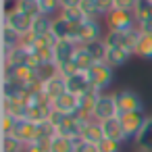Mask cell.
<instances>
[{"label":"cell","mask_w":152,"mask_h":152,"mask_svg":"<svg viewBox=\"0 0 152 152\" xmlns=\"http://www.w3.org/2000/svg\"><path fill=\"white\" fill-rule=\"evenodd\" d=\"M98 40H104V31L98 19H86L83 23L73 25V42H77L79 46H88Z\"/></svg>","instance_id":"obj_1"},{"label":"cell","mask_w":152,"mask_h":152,"mask_svg":"<svg viewBox=\"0 0 152 152\" xmlns=\"http://www.w3.org/2000/svg\"><path fill=\"white\" fill-rule=\"evenodd\" d=\"M2 77H11V79L19 81L21 86H25V90L36 86V83H42L40 77H38V71L27 67V65H17V67L2 65Z\"/></svg>","instance_id":"obj_2"},{"label":"cell","mask_w":152,"mask_h":152,"mask_svg":"<svg viewBox=\"0 0 152 152\" xmlns=\"http://www.w3.org/2000/svg\"><path fill=\"white\" fill-rule=\"evenodd\" d=\"M92 88H96L98 92H104L110 83H113V77H115V69L108 65V63H94V67L90 71H86Z\"/></svg>","instance_id":"obj_3"},{"label":"cell","mask_w":152,"mask_h":152,"mask_svg":"<svg viewBox=\"0 0 152 152\" xmlns=\"http://www.w3.org/2000/svg\"><path fill=\"white\" fill-rule=\"evenodd\" d=\"M104 23H106V29H113V31H129L137 27L135 15L131 11H119V9L108 13L104 17Z\"/></svg>","instance_id":"obj_4"},{"label":"cell","mask_w":152,"mask_h":152,"mask_svg":"<svg viewBox=\"0 0 152 152\" xmlns=\"http://www.w3.org/2000/svg\"><path fill=\"white\" fill-rule=\"evenodd\" d=\"M2 23H7L9 27H13L19 36H25L34 29V17H27L23 15L21 11H17L13 4L4 11V17H2Z\"/></svg>","instance_id":"obj_5"},{"label":"cell","mask_w":152,"mask_h":152,"mask_svg":"<svg viewBox=\"0 0 152 152\" xmlns=\"http://www.w3.org/2000/svg\"><path fill=\"white\" fill-rule=\"evenodd\" d=\"M119 115L123 113H144V100L135 90H119L115 94Z\"/></svg>","instance_id":"obj_6"},{"label":"cell","mask_w":152,"mask_h":152,"mask_svg":"<svg viewBox=\"0 0 152 152\" xmlns=\"http://www.w3.org/2000/svg\"><path fill=\"white\" fill-rule=\"evenodd\" d=\"M88 121L90 119L81 117L79 113L77 115H67L61 121V125L56 127V131H58V135H65V137H71V140H81V133H83Z\"/></svg>","instance_id":"obj_7"},{"label":"cell","mask_w":152,"mask_h":152,"mask_svg":"<svg viewBox=\"0 0 152 152\" xmlns=\"http://www.w3.org/2000/svg\"><path fill=\"white\" fill-rule=\"evenodd\" d=\"M113 117H119V108H117L115 94H100V98L96 100V106H94L92 119H96V121L102 123V121L113 119Z\"/></svg>","instance_id":"obj_8"},{"label":"cell","mask_w":152,"mask_h":152,"mask_svg":"<svg viewBox=\"0 0 152 152\" xmlns=\"http://www.w3.org/2000/svg\"><path fill=\"white\" fill-rule=\"evenodd\" d=\"M119 121L123 125V131H125L127 140L135 142L137 133L142 131V127L146 123V115L144 113H123V115H119Z\"/></svg>","instance_id":"obj_9"},{"label":"cell","mask_w":152,"mask_h":152,"mask_svg":"<svg viewBox=\"0 0 152 152\" xmlns=\"http://www.w3.org/2000/svg\"><path fill=\"white\" fill-rule=\"evenodd\" d=\"M13 135L27 148L29 144H34V142L40 137V127H38V123H34V121H29V119H19V123H17Z\"/></svg>","instance_id":"obj_10"},{"label":"cell","mask_w":152,"mask_h":152,"mask_svg":"<svg viewBox=\"0 0 152 152\" xmlns=\"http://www.w3.org/2000/svg\"><path fill=\"white\" fill-rule=\"evenodd\" d=\"M79 44L73 42V40H58L56 46H54V65H65V63H71L75 52H77Z\"/></svg>","instance_id":"obj_11"},{"label":"cell","mask_w":152,"mask_h":152,"mask_svg":"<svg viewBox=\"0 0 152 152\" xmlns=\"http://www.w3.org/2000/svg\"><path fill=\"white\" fill-rule=\"evenodd\" d=\"M42 92H44V96H46L50 102H54L58 96H63V94L67 92V81H65V77H61V75L56 73V75H52L50 79L42 81Z\"/></svg>","instance_id":"obj_12"},{"label":"cell","mask_w":152,"mask_h":152,"mask_svg":"<svg viewBox=\"0 0 152 152\" xmlns=\"http://www.w3.org/2000/svg\"><path fill=\"white\" fill-rule=\"evenodd\" d=\"M52 108L56 113H63V115H77L79 113V96H73V94L65 92L63 96H58L52 102Z\"/></svg>","instance_id":"obj_13"},{"label":"cell","mask_w":152,"mask_h":152,"mask_svg":"<svg viewBox=\"0 0 152 152\" xmlns=\"http://www.w3.org/2000/svg\"><path fill=\"white\" fill-rule=\"evenodd\" d=\"M67 81V92L69 94H73V96H83L90 88H92V83H90V79H88V75L86 73H75V75H71V77H67L65 79Z\"/></svg>","instance_id":"obj_14"},{"label":"cell","mask_w":152,"mask_h":152,"mask_svg":"<svg viewBox=\"0 0 152 152\" xmlns=\"http://www.w3.org/2000/svg\"><path fill=\"white\" fill-rule=\"evenodd\" d=\"M100 125H102L104 137H108V140H115V142H119V144H123V142L127 140V135H125V131H123V125H121L119 117L106 119V121H102Z\"/></svg>","instance_id":"obj_15"},{"label":"cell","mask_w":152,"mask_h":152,"mask_svg":"<svg viewBox=\"0 0 152 152\" xmlns=\"http://www.w3.org/2000/svg\"><path fill=\"white\" fill-rule=\"evenodd\" d=\"M100 94H104V92H98L96 88H90L83 96H79V115L81 117L92 119V113H94V106H96V100L100 98Z\"/></svg>","instance_id":"obj_16"},{"label":"cell","mask_w":152,"mask_h":152,"mask_svg":"<svg viewBox=\"0 0 152 152\" xmlns=\"http://www.w3.org/2000/svg\"><path fill=\"white\" fill-rule=\"evenodd\" d=\"M52 36L56 40H73V23H69L65 17L56 15L52 19Z\"/></svg>","instance_id":"obj_17"},{"label":"cell","mask_w":152,"mask_h":152,"mask_svg":"<svg viewBox=\"0 0 152 152\" xmlns=\"http://www.w3.org/2000/svg\"><path fill=\"white\" fill-rule=\"evenodd\" d=\"M81 140L83 142H90V144H100L102 140H104V131H102V125H100V121H96V119H90L88 121V125H86V129H83V133H81Z\"/></svg>","instance_id":"obj_18"},{"label":"cell","mask_w":152,"mask_h":152,"mask_svg":"<svg viewBox=\"0 0 152 152\" xmlns=\"http://www.w3.org/2000/svg\"><path fill=\"white\" fill-rule=\"evenodd\" d=\"M25 86H21L19 81L11 79V77H2V98H13V100H19V98H25Z\"/></svg>","instance_id":"obj_19"},{"label":"cell","mask_w":152,"mask_h":152,"mask_svg":"<svg viewBox=\"0 0 152 152\" xmlns=\"http://www.w3.org/2000/svg\"><path fill=\"white\" fill-rule=\"evenodd\" d=\"M131 56H133V52H129V50L123 48V46H119V48H108L106 63L115 69V67H123V65H127Z\"/></svg>","instance_id":"obj_20"},{"label":"cell","mask_w":152,"mask_h":152,"mask_svg":"<svg viewBox=\"0 0 152 152\" xmlns=\"http://www.w3.org/2000/svg\"><path fill=\"white\" fill-rule=\"evenodd\" d=\"M135 146H137L140 150L152 152V115L146 117V123H144L142 131H140L137 137H135Z\"/></svg>","instance_id":"obj_21"},{"label":"cell","mask_w":152,"mask_h":152,"mask_svg":"<svg viewBox=\"0 0 152 152\" xmlns=\"http://www.w3.org/2000/svg\"><path fill=\"white\" fill-rule=\"evenodd\" d=\"M19 42H21V36L13 27H9L7 23H2V54H9L13 48L19 46Z\"/></svg>","instance_id":"obj_22"},{"label":"cell","mask_w":152,"mask_h":152,"mask_svg":"<svg viewBox=\"0 0 152 152\" xmlns=\"http://www.w3.org/2000/svg\"><path fill=\"white\" fill-rule=\"evenodd\" d=\"M133 56H137L142 61H152V36L150 34H140Z\"/></svg>","instance_id":"obj_23"},{"label":"cell","mask_w":152,"mask_h":152,"mask_svg":"<svg viewBox=\"0 0 152 152\" xmlns=\"http://www.w3.org/2000/svg\"><path fill=\"white\" fill-rule=\"evenodd\" d=\"M73 63H75V67L81 71V73H86V71H90L92 67H94V56L88 52V48L86 46H79L77 48V52H75V56H73Z\"/></svg>","instance_id":"obj_24"},{"label":"cell","mask_w":152,"mask_h":152,"mask_svg":"<svg viewBox=\"0 0 152 152\" xmlns=\"http://www.w3.org/2000/svg\"><path fill=\"white\" fill-rule=\"evenodd\" d=\"M75 148H77V140H71L58 133L50 142V152H75Z\"/></svg>","instance_id":"obj_25"},{"label":"cell","mask_w":152,"mask_h":152,"mask_svg":"<svg viewBox=\"0 0 152 152\" xmlns=\"http://www.w3.org/2000/svg\"><path fill=\"white\" fill-rule=\"evenodd\" d=\"M133 15H135L137 25L146 23V21H152V0H137V4L133 9Z\"/></svg>","instance_id":"obj_26"},{"label":"cell","mask_w":152,"mask_h":152,"mask_svg":"<svg viewBox=\"0 0 152 152\" xmlns=\"http://www.w3.org/2000/svg\"><path fill=\"white\" fill-rule=\"evenodd\" d=\"M13 7H15L17 11H21L23 15L34 17V19H36L38 15H42V11H40V2H38V0H15Z\"/></svg>","instance_id":"obj_27"},{"label":"cell","mask_w":152,"mask_h":152,"mask_svg":"<svg viewBox=\"0 0 152 152\" xmlns=\"http://www.w3.org/2000/svg\"><path fill=\"white\" fill-rule=\"evenodd\" d=\"M52 19L54 17H48V15H38L34 19V34L36 36H46V34H52Z\"/></svg>","instance_id":"obj_28"},{"label":"cell","mask_w":152,"mask_h":152,"mask_svg":"<svg viewBox=\"0 0 152 152\" xmlns=\"http://www.w3.org/2000/svg\"><path fill=\"white\" fill-rule=\"evenodd\" d=\"M86 48H88V52L94 56V61H96V63H106L108 46L104 44V40H98V42H94V44H88Z\"/></svg>","instance_id":"obj_29"},{"label":"cell","mask_w":152,"mask_h":152,"mask_svg":"<svg viewBox=\"0 0 152 152\" xmlns=\"http://www.w3.org/2000/svg\"><path fill=\"white\" fill-rule=\"evenodd\" d=\"M79 11L83 13V17H86V19H100V17H102L96 0H81Z\"/></svg>","instance_id":"obj_30"},{"label":"cell","mask_w":152,"mask_h":152,"mask_svg":"<svg viewBox=\"0 0 152 152\" xmlns=\"http://www.w3.org/2000/svg\"><path fill=\"white\" fill-rule=\"evenodd\" d=\"M27 148L15 135H2V152H25Z\"/></svg>","instance_id":"obj_31"},{"label":"cell","mask_w":152,"mask_h":152,"mask_svg":"<svg viewBox=\"0 0 152 152\" xmlns=\"http://www.w3.org/2000/svg\"><path fill=\"white\" fill-rule=\"evenodd\" d=\"M40 2V11L42 15H48V17H56L61 13V0H38Z\"/></svg>","instance_id":"obj_32"},{"label":"cell","mask_w":152,"mask_h":152,"mask_svg":"<svg viewBox=\"0 0 152 152\" xmlns=\"http://www.w3.org/2000/svg\"><path fill=\"white\" fill-rule=\"evenodd\" d=\"M61 17H65L69 23H73V25H77V23H83L86 21V17H83V13L79 11V7L77 9H63L61 13H58Z\"/></svg>","instance_id":"obj_33"},{"label":"cell","mask_w":152,"mask_h":152,"mask_svg":"<svg viewBox=\"0 0 152 152\" xmlns=\"http://www.w3.org/2000/svg\"><path fill=\"white\" fill-rule=\"evenodd\" d=\"M17 123H19V119H17V117L9 115V113H2V135H13V131H15Z\"/></svg>","instance_id":"obj_34"},{"label":"cell","mask_w":152,"mask_h":152,"mask_svg":"<svg viewBox=\"0 0 152 152\" xmlns=\"http://www.w3.org/2000/svg\"><path fill=\"white\" fill-rule=\"evenodd\" d=\"M50 142L52 140H48V137H38L34 144L27 146L25 152H50Z\"/></svg>","instance_id":"obj_35"},{"label":"cell","mask_w":152,"mask_h":152,"mask_svg":"<svg viewBox=\"0 0 152 152\" xmlns=\"http://www.w3.org/2000/svg\"><path fill=\"white\" fill-rule=\"evenodd\" d=\"M56 73L61 75V77H71V75H75V73H79V69L75 67V63L71 61V63H65V65H58L56 67Z\"/></svg>","instance_id":"obj_36"},{"label":"cell","mask_w":152,"mask_h":152,"mask_svg":"<svg viewBox=\"0 0 152 152\" xmlns=\"http://www.w3.org/2000/svg\"><path fill=\"white\" fill-rule=\"evenodd\" d=\"M119 148H121V144L115 142V140H108V137H104V140L98 144V150H100V152H119Z\"/></svg>","instance_id":"obj_37"},{"label":"cell","mask_w":152,"mask_h":152,"mask_svg":"<svg viewBox=\"0 0 152 152\" xmlns=\"http://www.w3.org/2000/svg\"><path fill=\"white\" fill-rule=\"evenodd\" d=\"M98 2V9H100V15L102 17H106L108 13H113L115 9H117V2L115 0H96Z\"/></svg>","instance_id":"obj_38"},{"label":"cell","mask_w":152,"mask_h":152,"mask_svg":"<svg viewBox=\"0 0 152 152\" xmlns=\"http://www.w3.org/2000/svg\"><path fill=\"white\" fill-rule=\"evenodd\" d=\"M75 152H100L96 144H90V142H83V140H77V148Z\"/></svg>","instance_id":"obj_39"},{"label":"cell","mask_w":152,"mask_h":152,"mask_svg":"<svg viewBox=\"0 0 152 152\" xmlns=\"http://www.w3.org/2000/svg\"><path fill=\"white\" fill-rule=\"evenodd\" d=\"M115 2H117V9H119V11H131V13H133L137 0H115Z\"/></svg>","instance_id":"obj_40"},{"label":"cell","mask_w":152,"mask_h":152,"mask_svg":"<svg viewBox=\"0 0 152 152\" xmlns=\"http://www.w3.org/2000/svg\"><path fill=\"white\" fill-rule=\"evenodd\" d=\"M81 4V0H61V11L63 9H77Z\"/></svg>","instance_id":"obj_41"},{"label":"cell","mask_w":152,"mask_h":152,"mask_svg":"<svg viewBox=\"0 0 152 152\" xmlns=\"http://www.w3.org/2000/svg\"><path fill=\"white\" fill-rule=\"evenodd\" d=\"M137 29H140V34H150V36H152V21L140 23V25H137Z\"/></svg>","instance_id":"obj_42"},{"label":"cell","mask_w":152,"mask_h":152,"mask_svg":"<svg viewBox=\"0 0 152 152\" xmlns=\"http://www.w3.org/2000/svg\"><path fill=\"white\" fill-rule=\"evenodd\" d=\"M137 152H146V150H137Z\"/></svg>","instance_id":"obj_43"}]
</instances>
